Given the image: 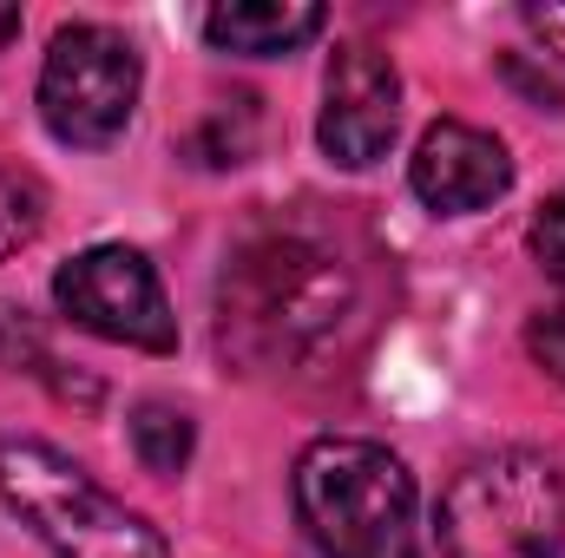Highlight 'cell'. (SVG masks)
<instances>
[{
  "label": "cell",
  "mask_w": 565,
  "mask_h": 558,
  "mask_svg": "<svg viewBox=\"0 0 565 558\" xmlns=\"http://www.w3.org/2000/svg\"><path fill=\"white\" fill-rule=\"evenodd\" d=\"M126 440H132V453H139L145 473L171 480V473H184V466H191L198 420L184 415L178 401H139V408L126 415Z\"/></svg>",
  "instance_id": "30bf717a"
},
{
  "label": "cell",
  "mask_w": 565,
  "mask_h": 558,
  "mask_svg": "<svg viewBox=\"0 0 565 558\" xmlns=\"http://www.w3.org/2000/svg\"><path fill=\"white\" fill-rule=\"evenodd\" d=\"M526 244H533V264H540L553 282H565V191H553V197L540 204Z\"/></svg>",
  "instance_id": "4fadbf2b"
},
{
  "label": "cell",
  "mask_w": 565,
  "mask_h": 558,
  "mask_svg": "<svg viewBox=\"0 0 565 558\" xmlns=\"http://www.w3.org/2000/svg\"><path fill=\"white\" fill-rule=\"evenodd\" d=\"M526 348H533V362H540L553 382H565V302H546V309L526 322Z\"/></svg>",
  "instance_id": "5bb4252c"
},
{
  "label": "cell",
  "mask_w": 565,
  "mask_h": 558,
  "mask_svg": "<svg viewBox=\"0 0 565 558\" xmlns=\"http://www.w3.org/2000/svg\"><path fill=\"white\" fill-rule=\"evenodd\" d=\"M520 26L533 33L540 60L565 73V0H546V7H540V0H526V7H520Z\"/></svg>",
  "instance_id": "9a60e30c"
},
{
  "label": "cell",
  "mask_w": 565,
  "mask_h": 558,
  "mask_svg": "<svg viewBox=\"0 0 565 558\" xmlns=\"http://www.w3.org/2000/svg\"><path fill=\"white\" fill-rule=\"evenodd\" d=\"M355 282L302 230H257L217 277V342L244 368H296L349 315Z\"/></svg>",
  "instance_id": "6da1fadb"
},
{
  "label": "cell",
  "mask_w": 565,
  "mask_h": 558,
  "mask_svg": "<svg viewBox=\"0 0 565 558\" xmlns=\"http://www.w3.org/2000/svg\"><path fill=\"white\" fill-rule=\"evenodd\" d=\"M408 191L434 217H473L513 191V158L493 132L467 119H434L408 158Z\"/></svg>",
  "instance_id": "ba28073f"
},
{
  "label": "cell",
  "mask_w": 565,
  "mask_h": 558,
  "mask_svg": "<svg viewBox=\"0 0 565 558\" xmlns=\"http://www.w3.org/2000/svg\"><path fill=\"white\" fill-rule=\"evenodd\" d=\"M440 558H559L565 552V466L533 447L467 460L434 506Z\"/></svg>",
  "instance_id": "277c9868"
},
{
  "label": "cell",
  "mask_w": 565,
  "mask_h": 558,
  "mask_svg": "<svg viewBox=\"0 0 565 558\" xmlns=\"http://www.w3.org/2000/svg\"><path fill=\"white\" fill-rule=\"evenodd\" d=\"M0 500L53 558H171L164 533L40 433L0 440Z\"/></svg>",
  "instance_id": "3957f363"
},
{
  "label": "cell",
  "mask_w": 565,
  "mask_h": 558,
  "mask_svg": "<svg viewBox=\"0 0 565 558\" xmlns=\"http://www.w3.org/2000/svg\"><path fill=\"white\" fill-rule=\"evenodd\" d=\"M289 493L322 558H422L415 473L382 440H355V433L309 440L296 453Z\"/></svg>",
  "instance_id": "7a4b0ae2"
},
{
  "label": "cell",
  "mask_w": 565,
  "mask_h": 558,
  "mask_svg": "<svg viewBox=\"0 0 565 558\" xmlns=\"http://www.w3.org/2000/svg\"><path fill=\"white\" fill-rule=\"evenodd\" d=\"M191 164H204V171H231V164H244L250 151H257V99H224V106H211L198 126H191Z\"/></svg>",
  "instance_id": "8fae6325"
},
{
  "label": "cell",
  "mask_w": 565,
  "mask_h": 558,
  "mask_svg": "<svg viewBox=\"0 0 565 558\" xmlns=\"http://www.w3.org/2000/svg\"><path fill=\"white\" fill-rule=\"evenodd\" d=\"M395 132H402L395 60L375 40H342L329 53V73H322V119H316V139L329 151V164L369 171L375 158H388Z\"/></svg>",
  "instance_id": "52a82bcc"
},
{
  "label": "cell",
  "mask_w": 565,
  "mask_h": 558,
  "mask_svg": "<svg viewBox=\"0 0 565 558\" xmlns=\"http://www.w3.org/2000/svg\"><path fill=\"white\" fill-rule=\"evenodd\" d=\"M329 26V13L316 0H224L204 13V40L217 53H244V60H277L309 46Z\"/></svg>",
  "instance_id": "9c48e42d"
},
{
  "label": "cell",
  "mask_w": 565,
  "mask_h": 558,
  "mask_svg": "<svg viewBox=\"0 0 565 558\" xmlns=\"http://www.w3.org/2000/svg\"><path fill=\"white\" fill-rule=\"evenodd\" d=\"M53 302L73 329L119 342V348H145V355H171L178 348V315L171 296L151 270V257L132 244H93L79 250L60 277H53Z\"/></svg>",
  "instance_id": "8992f818"
},
{
  "label": "cell",
  "mask_w": 565,
  "mask_h": 558,
  "mask_svg": "<svg viewBox=\"0 0 565 558\" xmlns=\"http://www.w3.org/2000/svg\"><path fill=\"white\" fill-rule=\"evenodd\" d=\"M40 224H46L40 191H33L20 171H7V164H0V264H7V257H20V250L40 237Z\"/></svg>",
  "instance_id": "7c38bea8"
},
{
  "label": "cell",
  "mask_w": 565,
  "mask_h": 558,
  "mask_svg": "<svg viewBox=\"0 0 565 558\" xmlns=\"http://www.w3.org/2000/svg\"><path fill=\"white\" fill-rule=\"evenodd\" d=\"M139 46L106 20H73L53 33L40 66V119L73 151H106L139 106Z\"/></svg>",
  "instance_id": "5b68a950"
}]
</instances>
